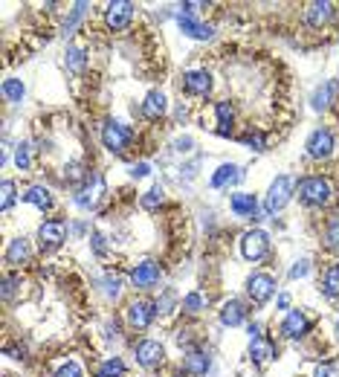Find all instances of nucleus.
Wrapping results in <instances>:
<instances>
[{
  "instance_id": "1",
  "label": "nucleus",
  "mask_w": 339,
  "mask_h": 377,
  "mask_svg": "<svg viewBox=\"0 0 339 377\" xmlns=\"http://www.w3.org/2000/svg\"><path fill=\"white\" fill-rule=\"evenodd\" d=\"M299 201L304 206H325L331 203V183L322 177H304L299 180Z\"/></svg>"
},
{
  "instance_id": "2",
  "label": "nucleus",
  "mask_w": 339,
  "mask_h": 377,
  "mask_svg": "<svg viewBox=\"0 0 339 377\" xmlns=\"http://www.w3.org/2000/svg\"><path fill=\"white\" fill-rule=\"evenodd\" d=\"M267 250H270V235L264 229H250V233H244V238H241V255L247 261L264 258Z\"/></svg>"
},
{
  "instance_id": "3",
  "label": "nucleus",
  "mask_w": 339,
  "mask_h": 377,
  "mask_svg": "<svg viewBox=\"0 0 339 377\" xmlns=\"http://www.w3.org/2000/svg\"><path fill=\"white\" fill-rule=\"evenodd\" d=\"M290 194H293V180H290L287 174L276 177V180H272V186H270V192H267L264 209L270 212V215H272V212H279V209H284L287 201H290Z\"/></svg>"
},
{
  "instance_id": "4",
  "label": "nucleus",
  "mask_w": 339,
  "mask_h": 377,
  "mask_svg": "<svg viewBox=\"0 0 339 377\" xmlns=\"http://www.w3.org/2000/svg\"><path fill=\"white\" fill-rule=\"evenodd\" d=\"M102 142H105L107 151L122 154L128 149V142H131V128H125L122 122H107L102 128Z\"/></svg>"
},
{
  "instance_id": "5",
  "label": "nucleus",
  "mask_w": 339,
  "mask_h": 377,
  "mask_svg": "<svg viewBox=\"0 0 339 377\" xmlns=\"http://www.w3.org/2000/svg\"><path fill=\"white\" fill-rule=\"evenodd\" d=\"M247 290H250V299L255 305H264L272 293H276V278H272L270 273H255L247 282Z\"/></svg>"
},
{
  "instance_id": "6",
  "label": "nucleus",
  "mask_w": 339,
  "mask_h": 377,
  "mask_svg": "<svg viewBox=\"0 0 339 377\" xmlns=\"http://www.w3.org/2000/svg\"><path fill=\"white\" fill-rule=\"evenodd\" d=\"M163 357H166V349L159 346L157 340H142L137 346V363L142 369H157L159 363H163Z\"/></svg>"
},
{
  "instance_id": "7",
  "label": "nucleus",
  "mask_w": 339,
  "mask_h": 377,
  "mask_svg": "<svg viewBox=\"0 0 339 377\" xmlns=\"http://www.w3.org/2000/svg\"><path fill=\"white\" fill-rule=\"evenodd\" d=\"M308 154L313 160H325V157L333 154V134L328 128H319L308 137Z\"/></svg>"
},
{
  "instance_id": "8",
  "label": "nucleus",
  "mask_w": 339,
  "mask_h": 377,
  "mask_svg": "<svg viewBox=\"0 0 339 377\" xmlns=\"http://www.w3.org/2000/svg\"><path fill=\"white\" fill-rule=\"evenodd\" d=\"M64 235H67V229H64V221H44V224L38 226V241H41L44 250H55V247H61Z\"/></svg>"
},
{
  "instance_id": "9",
  "label": "nucleus",
  "mask_w": 339,
  "mask_h": 377,
  "mask_svg": "<svg viewBox=\"0 0 339 377\" xmlns=\"http://www.w3.org/2000/svg\"><path fill=\"white\" fill-rule=\"evenodd\" d=\"M177 26H180V32L183 35H189V38H198V41H206V38H212V26L209 24H200V21H195V15H186V12H180L177 15Z\"/></svg>"
},
{
  "instance_id": "10",
  "label": "nucleus",
  "mask_w": 339,
  "mask_h": 377,
  "mask_svg": "<svg viewBox=\"0 0 339 377\" xmlns=\"http://www.w3.org/2000/svg\"><path fill=\"white\" fill-rule=\"evenodd\" d=\"M183 90L191 93V96H206L212 90V73L206 70H189L183 76Z\"/></svg>"
},
{
  "instance_id": "11",
  "label": "nucleus",
  "mask_w": 339,
  "mask_h": 377,
  "mask_svg": "<svg viewBox=\"0 0 339 377\" xmlns=\"http://www.w3.org/2000/svg\"><path fill=\"white\" fill-rule=\"evenodd\" d=\"M107 26L110 29H125L134 18V3H128V0H119V3H110L107 6Z\"/></svg>"
},
{
  "instance_id": "12",
  "label": "nucleus",
  "mask_w": 339,
  "mask_h": 377,
  "mask_svg": "<svg viewBox=\"0 0 339 377\" xmlns=\"http://www.w3.org/2000/svg\"><path fill=\"white\" fill-rule=\"evenodd\" d=\"M131 282H134V287H142V290L154 287L159 282V265H154V261H139L131 273Z\"/></svg>"
},
{
  "instance_id": "13",
  "label": "nucleus",
  "mask_w": 339,
  "mask_h": 377,
  "mask_svg": "<svg viewBox=\"0 0 339 377\" xmlns=\"http://www.w3.org/2000/svg\"><path fill=\"white\" fill-rule=\"evenodd\" d=\"M157 305H151V302H145V299H139V302H131L128 305V322H131L134 328H148L151 325V319H154V310Z\"/></svg>"
},
{
  "instance_id": "14",
  "label": "nucleus",
  "mask_w": 339,
  "mask_h": 377,
  "mask_svg": "<svg viewBox=\"0 0 339 377\" xmlns=\"http://www.w3.org/2000/svg\"><path fill=\"white\" fill-rule=\"evenodd\" d=\"M308 328H311V322H308V317H304L302 310H290L287 319L281 322V334L290 337V340H299V337L308 334Z\"/></svg>"
},
{
  "instance_id": "15",
  "label": "nucleus",
  "mask_w": 339,
  "mask_h": 377,
  "mask_svg": "<svg viewBox=\"0 0 339 377\" xmlns=\"http://www.w3.org/2000/svg\"><path fill=\"white\" fill-rule=\"evenodd\" d=\"M102 194H105V180H102V174H93V189L85 186L82 192L76 194V203L82 206V209H93L96 203H99Z\"/></svg>"
},
{
  "instance_id": "16",
  "label": "nucleus",
  "mask_w": 339,
  "mask_h": 377,
  "mask_svg": "<svg viewBox=\"0 0 339 377\" xmlns=\"http://www.w3.org/2000/svg\"><path fill=\"white\" fill-rule=\"evenodd\" d=\"M229 206H232V212L238 218H252L258 212V201H255V194H250V192H235Z\"/></svg>"
},
{
  "instance_id": "17",
  "label": "nucleus",
  "mask_w": 339,
  "mask_h": 377,
  "mask_svg": "<svg viewBox=\"0 0 339 377\" xmlns=\"http://www.w3.org/2000/svg\"><path fill=\"white\" fill-rule=\"evenodd\" d=\"M166 110H168V99H166V96L159 93V90H151L148 96H145V102H142V113H145L148 119H159Z\"/></svg>"
},
{
  "instance_id": "18",
  "label": "nucleus",
  "mask_w": 339,
  "mask_h": 377,
  "mask_svg": "<svg viewBox=\"0 0 339 377\" xmlns=\"http://www.w3.org/2000/svg\"><path fill=\"white\" fill-rule=\"evenodd\" d=\"M241 180V169L235 166V162H223V166L212 174V189H226Z\"/></svg>"
},
{
  "instance_id": "19",
  "label": "nucleus",
  "mask_w": 339,
  "mask_h": 377,
  "mask_svg": "<svg viewBox=\"0 0 339 377\" xmlns=\"http://www.w3.org/2000/svg\"><path fill=\"white\" fill-rule=\"evenodd\" d=\"M336 87H339L336 81H325V85H319V87L313 90V96H311L313 110H328V108H331V102H333Z\"/></svg>"
},
{
  "instance_id": "20",
  "label": "nucleus",
  "mask_w": 339,
  "mask_h": 377,
  "mask_svg": "<svg viewBox=\"0 0 339 377\" xmlns=\"http://www.w3.org/2000/svg\"><path fill=\"white\" fill-rule=\"evenodd\" d=\"M250 357H252V363H258V366H264V363H270L272 357H276V346H272L270 340H252V346H250Z\"/></svg>"
},
{
  "instance_id": "21",
  "label": "nucleus",
  "mask_w": 339,
  "mask_h": 377,
  "mask_svg": "<svg viewBox=\"0 0 339 377\" xmlns=\"http://www.w3.org/2000/svg\"><path fill=\"white\" fill-rule=\"evenodd\" d=\"M24 201L32 203V206H38L41 212L53 209V194H50V189H44V186H29L26 194H24Z\"/></svg>"
},
{
  "instance_id": "22",
  "label": "nucleus",
  "mask_w": 339,
  "mask_h": 377,
  "mask_svg": "<svg viewBox=\"0 0 339 377\" xmlns=\"http://www.w3.org/2000/svg\"><path fill=\"white\" fill-rule=\"evenodd\" d=\"M215 113H218V134L220 137H229L232 134V122H235V110L229 102H218L215 105Z\"/></svg>"
},
{
  "instance_id": "23",
  "label": "nucleus",
  "mask_w": 339,
  "mask_h": 377,
  "mask_svg": "<svg viewBox=\"0 0 339 377\" xmlns=\"http://www.w3.org/2000/svg\"><path fill=\"white\" fill-rule=\"evenodd\" d=\"M244 317H247V310H244V305H241L238 299L226 302V305H223V310H220V322H223V325H229V328L241 325V322H244Z\"/></svg>"
},
{
  "instance_id": "24",
  "label": "nucleus",
  "mask_w": 339,
  "mask_h": 377,
  "mask_svg": "<svg viewBox=\"0 0 339 377\" xmlns=\"http://www.w3.org/2000/svg\"><path fill=\"white\" fill-rule=\"evenodd\" d=\"M331 15H333V3H328V0H325V3H311L304 18H308L311 26H322V24L331 21Z\"/></svg>"
},
{
  "instance_id": "25",
  "label": "nucleus",
  "mask_w": 339,
  "mask_h": 377,
  "mask_svg": "<svg viewBox=\"0 0 339 377\" xmlns=\"http://www.w3.org/2000/svg\"><path fill=\"white\" fill-rule=\"evenodd\" d=\"M29 255H32V247H29L26 238H15L9 244V250H6V261H9V265H24Z\"/></svg>"
},
{
  "instance_id": "26",
  "label": "nucleus",
  "mask_w": 339,
  "mask_h": 377,
  "mask_svg": "<svg viewBox=\"0 0 339 377\" xmlns=\"http://www.w3.org/2000/svg\"><path fill=\"white\" fill-rule=\"evenodd\" d=\"M209 363H212V360H209L206 351H189V354H186V371L195 374V377L206 374V371H209Z\"/></svg>"
},
{
  "instance_id": "27",
  "label": "nucleus",
  "mask_w": 339,
  "mask_h": 377,
  "mask_svg": "<svg viewBox=\"0 0 339 377\" xmlns=\"http://www.w3.org/2000/svg\"><path fill=\"white\" fill-rule=\"evenodd\" d=\"M322 293L328 299H339V265H331L322 273Z\"/></svg>"
},
{
  "instance_id": "28",
  "label": "nucleus",
  "mask_w": 339,
  "mask_h": 377,
  "mask_svg": "<svg viewBox=\"0 0 339 377\" xmlns=\"http://www.w3.org/2000/svg\"><path fill=\"white\" fill-rule=\"evenodd\" d=\"M3 99L6 102H12V105H21V99H24V93H26V87H24V81L21 78H6L3 81Z\"/></svg>"
},
{
  "instance_id": "29",
  "label": "nucleus",
  "mask_w": 339,
  "mask_h": 377,
  "mask_svg": "<svg viewBox=\"0 0 339 377\" xmlns=\"http://www.w3.org/2000/svg\"><path fill=\"white\" fill-rule=\"evenodd\" d=\"M122 374H125V363L119 357H107L99 366V377H122Z\"/></svg>"
},
{
  "instance_id": "30",
  "label": "nucleus",
  "mask_w": 339,
  "mask_h": 377,
  "mask_svg": "<svg viewBox=\"0 0 339 377\" xmlns=\"http://www.w3.org/2000/svg\"><path fill=\"white\" fill-rule=\"evenodd\" d=\"M67 67L73 73H78L85 67V50H82V47H67Z\"/></svg>"
},
{
  "instance_id": "31",
  "label": "nucleus",
  "mask_w": 339,
  "mask_h": 377,
  "mask_svg": "<svg viewBox=\"0 0 339 377\" xmlns=\"http://www.w3.org/2000/svg\"><path fill=\"white\" fill-rule=\"evenodd\" d=\"M206 305V299L200 296V293L195 290V293H189V296L183 299V310H189V314H198V310Z\"/></svg>"
},
{
  "instance_id": "32",
  "label": "nucleus",
  "mask_w": 339,
  "mask_h": 377,
  "mask_svg": "<svg viewBox=\"0 0 339 377\" xmlns=\"http://www.w3.org/2000/svg\"><path fill=\"white\" fill-rule=\"evenodd\" d=\"M15 162H18L21 171H26V169L32 166V160H29V145H26V142H21L18 149H15Z\"/></svg>"
},
{
  "instance_id": "33",
  "label": "nucleus",
  "mask_w": 339,
  "mask_h": 377,
  "mask_svg": "<svg viewBox=\"0 0 339 377\" xmlns=\"http://www.w3.org/2000/svg\"><path fill=\"white\" fill-rule=\"evenodd\" d=\"M159 203H163V189L154 186L151 192H145V198H142V206H145V209H157Z\"/></svg>"
},
{
  "instance_id": "34",
  "label": "nucleus",
  "mask_w": 339,
  "mask_h": 377,
  "mask_svg": "<svg viewBox=\"0 0 339 377\" xmlns=\"http://www.w3.org/2000/svg\"><path fill=\"white\" fill-rule=\"evenodd\" d=\"M85 9H87V3H76L73 6V15H70V21L64 24V35H70V32L76 29V24L82 21V15H85Z\"/></svg>"
},
{
  "instance_id": "35",
  "label": "nucleus",
  "mask_w": 339,
  "mask_h": 377,
  "mask_svg": "<svg viewBox=\"0 0 339 377\" xmlns=\"http://www.w3.org/2000/svg\"><path fill=\"white\" fill-rule=\"evenodd\" d=\"M55 377H85V371H82V366L70 360V363H64V366L55 371Z\"/></svg>"
},
{
  "instance_id": "36",
  "label": "nucleus",
  "mask_w": 339,
  "mask_h": 377,
  "mask_svg": "<svg viewBox=\"0 0 339 377\" xmlns=\"http://www.w3.org/2000/svg\"><path fill=\"white\" fill-rule=\"evenodd\" d=\"M12 203H15V183L12 180H3V201H0V206L6 212V209H12Z\"/></svg>"
},
{
  "instance_id": "37",
  "label": "nucleus",
  "mask_w": 339,
  "mask_h": 377,
  "mask_svg": "<svg viewBox=\"0 0 339 377\" xmlns=\"http://www.w3.org/2000/svg\"><path fill=\"white\" fill-rule=\"evenodd\" d=\"M325 241H328V247H331V250H336V253H339V221H333V224L328 226Z\"/></svg>"
},
{
  "instance_id": "38",
  "label": "nucleus",
  "mask_w": 339,
  "mask_h": 377,
  "mask_svg": "<svg viewBox=\"0 0 339 377\" xmlns=\"http://www.w3.org/2000/svg\"><path fill=\"white\" fill-rule=\"evenodd\" d=\"M244 142L250 145L252 151H264V137H261V134H247Z\"/></svg>"
},
{
  "instance_id": "39",
  "label": "nucleus",
  "mask_w": 339,
  "mask_h": 377,
  "mask_svg": "<svg viewBox=\"0 0 339 377\" xmlns=\"http://www.w3.org/2000/svg\"><path fill=\"white\" fill-rule=\"evenodd\" d=\"M308 270H311V267H308V261L302 258V261H296V267L290 270V278H302V276H308Z\"/></svg>"
},
{
  "instance_id": "40",
  "label": "nucleus",
  "mask_w": 339,
  "mask_h": 377,
  "mask_svg": "<svg viewBox=\"0 0 339 377\" xmlns=\"http://www.w3.org/2000/svg\"><path fill=\"white\" fill-rule=\"evenodd\" d=\"M119 278L116 276H113V278H107V296H119Z\"/></svg>"
},
{
  "instance_id": "41",
  "label": "nucleus",
  "mask_w": 339,
  "mask_h": 377,
  "mask_svg": "<svg viewBox=\"0 0 339 377\" xmlns=\"http://www.w3.org/2000/svg\"><path fill=\"white\" fill-rule=\"evenodd\" d=\"M70 180H82L85 177V171H82V166H78V162H70V174H67Z\"/></svg>"
},
{
  "instance_id": "42",
  "label": "nucleus",
  "mask_w": 339,
  "mask_h": 377,
  "mask_svg": "<svg viewBox=\"0 0 339 377\" xmlns=\"http://www.w3.org/2000/svg\"><path fill=\"white\" fill-rule=\"evenodd\" d=\"M148 171H151L148 162H139V166H134V169H131V174H134V177H145Z\"/></svg>"
},
{
  "instance_id": "43",
  "label": "nucleus",
  "mask_w": 339,
  "mask_h": 377,
  "mask_svg": "<svg viewBox=\"0 0 339 377\" xmlns=\"http://www.w3.org/2000/svg\"><path fill=\"white\" fill-rule=\"evenodd\" d=\"M93 247H96V253H105V238L99 233H93Z\"/></svg>"
},
{
  "instance_id": "44",
  "label": "nucleus",
  "mask_w": 339,
  "mask_h": 377,
  "mask_svg": "<svg viewBox=\"0 0 339 377\" xmlns=\"http://www.w3.org/2000/svg\"><path fill=\"white\" fill-rule=\"evenodd\" d=\"M316 377H336V371H333L331 366H319V369H316Z\"/></svg>"
},
{
  "instance_id": "45",
  "label": "nucleus",
  "mask_w": 339,
  "mask_h": 377,
  "mask_svg": "<svg viewBox=\"0 0 339 377\" xmlns=\"http://www.w3.org/2000/svg\"><path fill=\"white\" fill-rule=\"evenodd\" d=\"M12 290H15V278H6V282H3V296L6 299L12 296Z\"/></svg>"
},
{
  "instance_id": "46",
  "label": "nucleus",
  "mask_w": 339,
  "mask_h": 377,
  "mask_svg": "<svg viewBox=\"0 0 339 377\" xmlns=\"http://www.w3.org/2000/svg\"><path fill=\"white\" fill-rule=\"evenodd\" d=\"M279 308L287 310V308H290V296H279Z\"/></svg>"
}]
</instances>
